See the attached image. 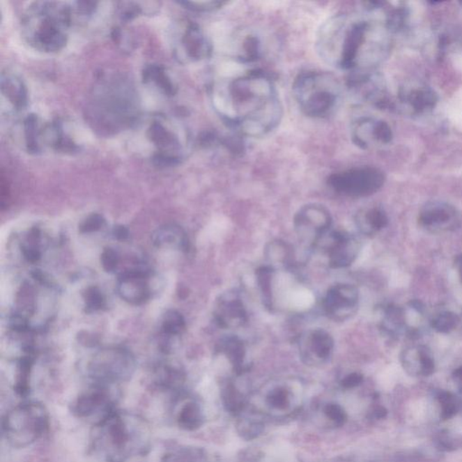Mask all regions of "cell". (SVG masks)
<instances>
[{
  "instance_id": "cell-1",
  "label": "cell",
  "mask_w": 462,
  "mask_h": 462,
  "mask_svg": "<svg viewBox=\"0 0 462 462\" xmlns=\"http://www.w3.org/2000/svg\"><path fill=\"white\" fill-rule=\"evenodd\" d=\"M212 95L220 117L241 136H265L283 118L277 86L270 76L259 70L216 84Z\"/></svg>"
},
{
  "instance_id": "cell-2",
  "label": "cell",
  "mask_w": 462,
  "mask_h": 462,
  "mask_svg": "<svg viewBox=\"0 0 462 462\" xmlns=\"http://www.w3.org/2000/svg\"><path fill=\"white\" fill-rule=\"evenodd\" d=\"M390 33L378 20L336 14L318 30L315 49L323 62L336 68L375 69L387 55Z\"/></svg>"
},
{
  "instance_id": "cell-3",
  "label": "cell",
  "mask_w": 462,
  "mask_h": 462,
  "mask_svg": "<svg viewBox=\"0 0 462 462\" xmlns=\"http://www.w3.org/2000/svg\"><path fill=\"white\" fill-rule=\"evenodd\" d=\"M88 116L102 133H117L139 117V102L132 85L122 77L103 79L94 88Z\"/></svg>"
},
{
  "instance_id": "cell-4",
  "label": "cell",
  "mask_w": 462,
  "mask_h": 462,
  "mask_svg": "<svg viewBox=\"0 0 462 462\" xmlns=\"http://www.w3.org/2000/svg\"><path fill=\"white\" fill-rule=\"evenodd\" d=\"M94 449L109 462H122L142 454L149 442V429L141 418L125 412L110 413L95 425Z\"/></svg>"
},
{
  "instance_id": "cell-5",
  "label": "cell",
  "mask_w": 462,
  "mask_h": 462,
  "mask_svg": "<svg viewBox=\"0 0 462 462\" xmlns=\"http://www.w3.org/2000/svg\"><path fill=\"white\" fill-rule=\"evenodd\" d=\"M71 24L72 9L66 3L33 2L24 12L22 33L36 50L57 53L66 47Z\"/></svg>"
},
{
  "instance_id": "cell-6",
  "label": "cell",
  "mask_w": 462,
  "mask_h": 462,
  "mask_svg": "<svg viewBox=\"0 0 462 462\" xmlns=\"http://www.w3.org/2000/svg\"><path fill=\"white\" fill-rule=\"evenodd\" d=\"M292 91L302 112L313 118H327L334 114L344 97V88L338 79L321 71L299 73Z\"/></svg>"
},
{
  "instance_id": "cell-7",
  "label": "cell",
  "mask_w": 462,
  "mask_h": 462,
  "mask_svg": "<svg viewBox=\"0 0 462 462\" xmlns=\"http://www.w3.org/2000/svg\"><path fill=\"white\" fill-rule=\"evenodd\" d=\"M49 424L48 411L43 403H21L8 411L3 418V436L12 447L26 448L38 442L47 433Z\"/></svg>"
},
{
  "instance_id": "cell-8",
  "label": "cell",
  "mask_w": 462,
  "mask_h": 462,
  "mask_svg": "<svg viewBox=\"0 0 462 462\" xmlns=\"http://www.w3.org/2000/svg\"><path fill=\"white\" fill-rule=\"evenodd\" d=\"M385 174L378 168L357 167L332 174L328 185L339 194L353 198L373 195L383 187Z\"/></svg>"
},
{
  "instance_id": "cell-9",
  "label": "cell",
  "mask_w": 462,
  "mask_h": 462,
  "mask_svg": "<svg viewBox=\"0 0 462 462\" xmlns=\"http://www.w3.org/2000/svg\"><path fill=\"white\" fill-rule=\"evenodd\" d=\"M136 362L127 351L114 348L102 351L91 361L90 375L95 384L113 385L128 381L134 374Z\"/></svg>"
},
{
  "instance_id": "cell-10",
  "label": "cell",
  "mask_w": 462,
  "mask_h": 462,
  "mask_svg": "<svg viewBox=\"0 0 462 462\" xmlns=\"http://www.w3.org/2000/svg\"><path fill=\"white\" fill-rule=\"evenodd\" d=\"M332 224V215L321 204L305 205L295 214L293 220L299 240L310 246H317L324 235L328 233Z\"/></svg>"
},
{
  "instance_id": "cell-11",
  "label": "cell",
  "mask_w": 462,
  "mask_h": 462,
  "mask_svg": "<svg viewBox=\"0 0 462 462\" xmlns=\"http://www.w3.org/2000/svg\"><path fill=\"white\" fill-rule=\"evenodd\" d=\"M348 79V93L355 102L385 108L387 105V93L383 78L375 69L351 72Z\"/></svg>"
},
{
  "instance_id": "cell-12",
  "label": "cell",
  "mask_w": 462,
  "mask_h": 462,
  "mask_svg": "<svg viewBox=\"0 0 462 462\" xmlns=\"http://www.w3.org/2000/svg\"><path fill=\"white\" fill-rule=\"evenodd\" d=\"M351 134L353 142L363 150H376L390 145L393 140V131L384 119L374 116L362 115L351 122Z\"/></svg>"
},
{
  "instance_id": "cell-13",
  "label": "cell",
  "mask_w": 462,
  "mask_h": 462,
  "mask_svg": "<svg viewBox=\"0 0 462 462\" xmlns=\"http://www.w3.org/2000/svg\"><path fill=\"white\" fill-rule=\"evenodd\" d=\"M111 387L112 385L95 384L91 390L79 394L72 403V414L78 418L98 417V422L102 421L115 410L116 396Z\"/></svg>"
},
{
  "instance_id": "cell-14",
  "label": "cell",
  "mask_w": 462,
  "mask_h": 462,
  "mask_svg": "<svg viewBox=\"0 0 462 462\" xmlns=\"http://www.w3.org/2000/svg\"><path fill=\"white\" fill-rule=\"evenodd\" d=\"M438 102V94L423 82H409L400 88L397 95L400 109L413 118H421L431 114Z\"/></svg>"
},
{
  "instance_id": "cell-15",
  "label": "cell",
  "mask_w": 462,
  "mask_h": 462,
  "mask_svg": "<svg viewBox=\"0 0 462 462\" xmlns=\"http://www.w3.org/2000/svg\"><path fill=\"white\" fill-rule=\"evenodd\" d=\"M148 137L158 151L153 157L157 167H170L179 164L183 159V146L178 136L160 121L153 122Z\"/></svg>"
},
{
  "instance_id": "cell-16",
  "label": "cell",
  "mask_w": 462,
  "mask_h": 462,
  "mask_svg": "<svg viewBox=\"0 0 462 462\" xmlns=\"http://www.w3.org/2000/svg\"><path fill=\"white\" fill-rule=\"evenodd\" d=\"M359 301L360 293L356 286L339 284L327 292L323 301V308L330 319L344 321L356 313Z\"/></svg>"
},
{
  "instance_id": "cell-17",
  "label": "cell",
  "mask_w": 462,
  "mask_h": 462,
  "mask_svg": "<svg viewBox=\"0 0 462 462\" xmlns=\"http://www.w3.org/2000/svg\"><path fill=\"white\" fill-rule=\"evenodd\" d=\"M177 56L186 62H200L213 53L212 44L203 29L195 23H187L176 43Z\"/></svg>"
},
{
  "instance_id": "cell-18",
  "label": "cell",
  "mask_w": 462,
  "mask_h": 462,
  "mask_svg": "<svg viewBox=\"0 0 462 462\" xmlns=\"http://www.w3.org/2000/svg\"><path fill=\"white\" fill-rule=\"evenodd\" d=\"M419 224L433 233L454 231L460 224V217L452 205L445 201H431L419 213Z\"/></svg>"
},
{
  "instance_id": "cell-19",
  "label": "cell",
  "mask_w": 462,
  "mask_h": 462,
  "mask_svg": "<svg viewBox=\"0 0 462 462\" xmlns=\"http://www.w3.org/2000/svg\"><path fill=\"white\" fill-rule=\"evenodd\" d=\"M360 249L356 236L345 231L332 232L325 247L330 267L335 269L350 267L359 256Z\"/></svg>"
},
{
  "instance_id": "cell-20",
  "label": "cell",
  "mask_w": 462,
  "mask_h": 462,
  "mask_svg": "<svg viewBox=\"0 0 462 462\" xmlns=\"http://www.w3.org/2000/svg\"><path fill=\"white\" fill-rule=\"evenodd\" d=\"M214 320L223 329H238L247 321V313L240 293L229 291L217 300L213 311Z\"/></svg>"
},
{
  "instance_id": "cell-21",
  "label": "cell",
  "mask_w": 462,
  "mask_h": 462,
  "mask_svg": "<svg viewBox=\"0 0 462 462\" xmlns=\"http://www.w3.org/2000/svg\"><path fill=\"white\" fill-rule=\"evenodd\" d=\"M300 354L306 360L325 362L332 357L334 350V339L323 329L309 330L298 339Z\"/></svg>"
},
{
  "instance_id": "cell-22",
  "label": "cell",
  "mask_w": 462,
  "mask_h": 462,
  "mask_svg": "<svg viewBox=\"0 0 462 462\" xmlns=\"http://www.w3.org/2000/svg\"><path fill=\"white\" fill-rule=\"evenodd\" d=\"M148 274L142 269L125 272L118 278L117 291L119 296L128 304L139 305L148 301L150 290Z\"/></svg>"
},
{
  "instance_id": "cell-23",
  "label": "cell",
  "mask_w": 462,
  "mask_h": 462,
  "mask_svg": "<svg viewBox=\"0 0 462 462\" xmlns=\"http://www.w3.org/2000/svg\"><path fill=\"white\" fill-rule=\"evenodd\" d=\"M403 370L415 378L429 376L436 370V361L429 348L424 345H413L406 348L400 356Z\"/></svg>"
},
{
  "instance_id": "cell-24",
  "label": "cell",
  "mask_w": 462,
  "mask_h": 462,
  "mask_svg": "<svg viewBox=\"0 0 462 462\" xmlns=\"http://www.w3.org/2000/svg\"><path fill=\"white\" fill-rule=\"evenodd\" d=\"M234 59L240 63H250L261 58L263 45L261 40L252 32L240 33L232 48Z\"/></svg>"
},
{
  "instance_id": "cell-25",
  "label": "cell",
  "mask_w": 462,
  "mask_h": 462,
  "mask_svg": "<svg viewBox=\"0 0 462 462\" xmlns=\"http://www.w3.org/2000/svg\"><path fill=\"white\" fill-rule=\"evenodd\" d=\"M380 329L388 337L396 339L408 333L405 308L394 305L382 306Z\"/></svg>"
},
{
  "instance_id": "cell-26",
  "label": "cell",
  "mask_w": 462,
  "mask_h": 462,
  "mask_svg": "<svg viewBox=\"0 0 462 462\" xmlns=\"http://www.w3.org/2000/svg\"><path fill=\"white\" fill-rule=\"evenodd\" d=\"M1 93L17 111L26 108L29 103V94L26 85L24 84L22 79L13 73H2Z\"/></svg>"
},
{
  "instance_id": "cell-27",
  "label": "cell",
  "mask_w": 462,
  "mask_h": 462,
  "mask_svg": "<svg viewBox=\"0 0 462 462\" xmlns=\"http://www.w3.org/2000/svg\"><path fill=\"white\" fill-rule=\"evenodd\" d=\"M355 222L361 233L371 237L387 227L388 217L381 208H367L357 213Z\"/></svg>"
},
{
  "instance_id": "cell-28",
  "label": "cell",
  "mask_w": 462,
  "mask_h": 462,
  "mask_svg": "<svg viewBox=\"0 0 462 462\" xmlns=\"http://www.w3.org/2000/svg\"><path fill=\"white\" fill-rule=\"evenodd\" d=\"M153 243L158 247H172L183 251H188L190 242L187 235L179 226L165 225L159 228L152 235Z\"/></svg>"
},
{
  "instance_id": "cell-29",
  "label": "cell",
  "mask_w": 462,
  "mask_h": 462,
  "mask_svg": "<svg viewBox=\"0 0 462 462\" xmlns=\"http://www.w3.org/2000/svg\"><path fill=\"white\" fill-rule=\"evenodd\" d=\"M265 256L269 267L289 269L295 261V252L288 243L282 240H274L269 243L265 249Z\"/></svg>"
},
{
  "instance_id": "cell-30",
  "label": "cell",
  "mask_w": 462,
  "mask_h": 462,
  "mask_svg": "<svg viewBox=\"0 0 462 462\" xmlns=\"http://www.w3.org/2000/svg\"><path fill=\"white\" fill-rule=\"evenodd\" d=\"M217 348L220 353L224 354L228 357L236 372L243 371L245 359H246V346L240 338L236 336H227L220 339Z\"/></svg>"
},
{
  "instance_id": "cell-31",
  "label": "cell",
  "mask_w": 462,
  "mask_h": 462,
  "mask_svg": "<svg viewBox=\"0 0 462 462\" xmlns=\"http://www.w3.org/2000/svg\"><path fill=\"white\" fill-rule=\"evenodd\" d=\"M24 139L27 151L30 154H38L43 150V141H45V125L41 119L36 114H30L24 122Z\"/></svg>"
},
{
  "instance_id": "cell-32",
  "label": "cell",
  "mask_w": 462,
  "mask_h": 462,
  "mask_svg": "<svg viewBox=\"0 0 462 462\" xmlns=\"http://www.w3.org/2000/svg\"><path fill=\"white\" fill-rule=\"evenodd\" d=\"M142 76L145 84H154L167 96L173 97L176 94V85L164 66L150 64L144 69Z\"/></svg>"
},
{
  "instance_id": "cell-33",
  "label": "cell",
  "mask_w": 462,
  "mask_h": 462,
  "mask_svg": "<svg viewBox=\"0 0 462 462\" xmlns=\"http://www.w3.org/2000/svg\"><path fill=\"white\" fill-rule=\"evenodd\" d=\"M176 423L185 431H195L203 424V415L200 406L195 402H187L179 409Z\"/></svg>"
},
{
  "instance_id": "cell-34",
  "label": "cell",
  "mask_w": 462,
  "mask_h": 462,
  "mask_svg": "<svg viewBox=\"0 0 462 462\" xmlns=\"http://www.w3.org/2000/svg\"><path fill=\"white\" fill-rule=\"evenodd\" d=\"M275 271V269L269 267V265H263V267H260L256 270V282H258L263 305L269 310L273 308L272 280H273Z\"/></svg>"
},
{
  "instance_id": "cell-35",
  "label": "cell",
  "mask_w": 462,
  "mask_h": 462,
  "mask_svg": "<svg viewBox=\"0 0 462 462\" xmlns=\"http://www.w3.org/2000/svg\"><path fill=\"white\" fill-rule=\"evenodd\" d=\"M436 399L439 408L440 418L443 421L454 418L461 410L460 399L451 392L445 390L437 392Z\"/></svg>"
},
{
  "instance_id": "cell-36",
  "label": "cell",
  "mask_w": 462,
  "mask_h": 462,
  "mask_svg": "<svg viewBox=\"0 0 462 462\" xmlns=\"http://www.w3.org/2000/svg\"><path fill=\"white\" fill-rule=\"evenodd\" d=\"M460 323V317L454 311H442L433 315L430 321V325L431 329L436 330V332L447 334L457 329Z\"/></svg>"
},
{
  "instance_id": "cell-37",
  "label": "cell",
  "mask_w": 462,
  "mask_h": 462,
  "mask_svg": "<svg viewBox=\"0 0 462 462\" xmlns=\"http://www.w3.org/2000/svg\"><path fill=\"white\" fill-rule=\"evenodd\" d=\"M162 328L168 336H177L185 330V320L176 310H169L164 314Z\"/></svg>"
},
{
  "instance_id": "cell-38",
  "label": "cell",
  "mask_w": 462,
  "mask_h": 462,
  "mask_svg": "<svg viewBox=\"0 0 462 462\" xmlns=\"http://www.w3.org/2000/svg\"><path fill=\"white\" fill-rule=\"evenodd\" d=\"M223 400L226 409L232 414H238L244 408L243 397L232 385H229L223 392Z\"/></svg>"
},
{
  "instance_id": "cell-39",
  "label": "cell",
  "mask_w": 462,
  "mask_h": 462,
  "mask_svg": "<svg viewBox=\"0 0 462 462\" xmlns=\"http://www.w3.org/2000/svg\"><path fill=\"white\" fill-rule=\"evenodd\" d=\"M180 5L194 12H214L228 4L226 1H180Z\"/></svg>"
},
{
  "instance_id": "cell-40",
  "label": "cell",
  "mask_w": 462,
  "mask_h": 462,
  "mask_svg": "<svg viewBox=\"0 0 462 462\" xmlns=\"http://www.w3.org/2000/svg\"><path fill=\"white\" fill-rule=\"evenodd\" d=\"M84 302L88 311H99L105 306V298L97 287H91L86 290Z\"/></svg>"
},
{
  "instance_id": "cell-41",
  "label": "cell",
  "mask_w": 462,
  "mask_h": 462,
  "mask_svg": "<svg viewBox=\"0 0 462 462\" xmlns=\"http://www.w3.org/2000/svg\"><path fill=\"white\" fill-rule=\"evenodd\" d=\"M106 220L99 213H93L88 215L79 226L81 233H93L100 231L105 225Z\"/></svg>"
},
{
  "instance_id": "cell-42",
  "label": "cell",
  "mask_w": 462,
  "mask_h": 462,
  "mask_svg": "<svg viewBox=\"0 0 462 462\" xmlns=\"http://www.w3.org/2000/svg\"><path fill=\"white\" fill-rule=\"evenodd\" d=\"M100 262H102L104 270L112 273L117 269L119 263L117 251L111 249V247H107L103 250L102 256H100Z\"/></svg>"
},
{
  "instance_id": "cell-43",
  "label": "cell",
  "mask_w": 462,
  "mask_h": 462,
  "mask_svg": "<svg viewBox=\"0 0 462 462\" xmlns=\"http://www.w3.org/2000/svg\"><path fill=\"white\" fill-rule=\"evenodd\" d=\"M269 405L275 408L283 409L288 405V392L284 388H277L268 396Z\"/></svg>"
},
{
  "instance_id": "cell-44",
  "label": "cell",
  "mask_w": 462,
  "mask_h": 462,
  "mask_svg": "<svg viewBox=\"0 0 462 462\" xmlns=\"http://www.w3.org/2000/svg\"><path fill=\"white\" fill-rule=\"evenodd\" d=\"M325 414L329 418L339 425L344 424L347 420V415L341 406L336 403H330L325 408Z\"/></svg>"
},
{
  "instance_id": "cell-45",
  "label": "cell",
  "mask_w": 462,
  "mask_h": 462,
  "mask_svg": "<svg viewBox=\"0 0 462 462\" xmlns=\"http://www.w3.org/2000/svg\"><path fill=\"white\" fill-rule=\"evenodd\" d=\"M240 428V433H242L245 438L249 440L256 438L262 431L261 425L258 423H252V422H242Z\"/></svg>"
},
{
  "instance_id": "cell-46",
  "label": "cell",
  "mask_w": 462,
  "mask_h": 462,
  "mask_svg": "<svg viewBox=\"0 0 462 462\" xmlns=\"http://www.w3.org/2000/svg\"><path fill=\"white\" fill-rule=\"evenodd\" d=\"M27 244L23 246V254L24 258L29 260V262H36L38 261L40 256H41V253L38 249V245L32 243V240H30L27 241Z\"/></svg>"
},
{
  "instance_id": "cell-47",
  "label": "cell",
  "mask_w": 462,
  "mask_h": 462,
  "mask_svg": "<svg viewBox=\"0 0 462 462\" xmlns=\"http://www.w3.org/2000/svg\"><path fill=\"white\" fill-rule=\"evenodd\" d=\"M363 382V376L360 374V373H351V374L348 375L341 381V385L347 390L350 388H354L359 387L360 385L362 384Z\"/></svg>"
},
{
  "instance_id": "cell-48",
  "label": "cell",
  "mask_w": 462,
  "mask_h": 462,
  "mask_svg": "<svg viewBox=\"0 0 462 462\" xmlns=\"http://www.w3.org/2000/svg\"><path fill=\"white\" fill-rule=\"evenodd\" d=\"M10 323L14 330L24 332L27 329L26 320L20 314H14L10 320Z\"/></svg>"
},
{
  "instance_id": "cell-49",
  "label": "cell",
  "mask_w": 462,
  "mask_h": 462,
  "mask_svg": "<svg viewBox=\"0 0 462 462\" xmlns=\"http://www.w3.org/2000/svg\"><path fill=\"white\" fill-rule=\"evenodd\" d=\"M112 234L114 236L116 240H125L130 237V231L123 225L115 226L114 229H113Z\"/></svg>"
},
{
  "instance_id": "cell-50",
  "label": "cell",
  "mask_w": 462,
  "mask_h": 462,
  "mask_svg": "<svg viewBox=\"0 0 462 462\" xmlns=\"http://www.w3.org/2000/svg\"><path fill=\"white\" fill-rule=\"evenodd\" d=\"M452 378H454L456 387H457L458 390L462 393V366L459 367L458 369L454 370V374H452Z\"/></svg>"
},
{
  "instance_id": "cell-51",
  "label": "cell",
  "mask_w": 462,
  "mask_h": 462,
  "mask_svg": "<svg viewBox=\"0 0 462 462\" xmlns=\"http://www.w3.org/2000/svg\"><path fill=\"white\" fill-rule=\"evenodd\" d=\"M454 265L456 270L458 272L459 277H460L461 282L462 284V254L456 256Z\"/></svg>"
},
{
  "instance_id": "cell-52",
  "label": "cell",
  "mask_w": 462,
  "mask_h": 462,
  "mask_svg": "<svg viewBox=\"0 0 462 462\" xmlns=\"http://www.w3.org/2000/svg\"><path fill=\"white\" fill-rule=\"evenodd\" d=\"M385 415H387V410L384 408H381V406H378V408H376L373 410V416L376 418H384L385 417Z\"/></svg>"
},
{
  "instance_id": "cell-53",
  "label": "cell",
  "mask_w": 462,
  "mask_h": 462,
  "mask_svg": "<svg viewBox=\"0 0 462 462\" xmlns=\"http://www.w3.org/2000/svg\"><path fill=\"white\" fill-rule=\"evenodd\" d=\"M460 4H461V7H462V2H461Z\"/></svg>"
}]
</instances>
